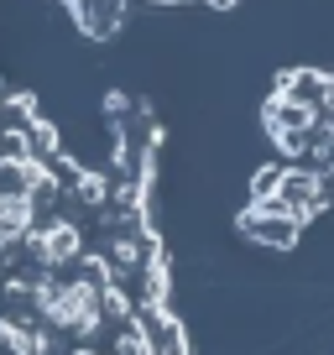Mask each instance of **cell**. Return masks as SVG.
Wrapping results in <instances>:
<instances>
[{
  "instance_id": "cell-2",
  "label": "cell",
  "mask_w": 334,
  "mask_h": 355,
  "mask_svg": "<svg viewBox=\"0 0 334 355\" xmlns=\"http://www.w3.org/2000/svg\"><path fill=\"white\" fill-rule=\"evenodd\" d=\"M319 178L313 173H282L277 178V193L272 199H261V204H277L282 214H292V220H303V214H313L319 209Z\"/></svg>"
},
{
  "instance_id": "cell-4",
  "label": "cell",
  "mask_w": 334,
  "mask_h": 355,
  "mask_svg": "<svg viewBox=\"0 0 334 355\" xmlns=\"http://www.w3.org/2000/svg\"><path fill=\"white\" fill-rule=\"evenodd\" d=\"M32 220H37V199L32 193H16V189H6L0 193V251L11 241H21V235H32Z\"/></svg>"
},
{
  "instance_id": "cell-8",
  "label": "cell",
  "mask_w": 334,
  "mask_h": 355,
  "mask_svg": "<svg viewBox=\"0 0 334 355\" xmlns=\"http://www.w3.org/2000/svg\"><path fill=\"white\" fill-rule=\"evenodd\" d=\"M73 355H100V350H73Z\"/></svg>"
},
{
  "instance_id": "cell-7",
  "label": "cell",
  "mask_w": 334,
  "mask_h": 355,
  "mask_svg": "<svg viewBox=\"0 0 334 355\" xmlns=\"http://www.w3.org/2000/svg\"><path fill=\"white\" fill-rule=\"evenodd\" d=\"M209 6H220V11H225V6H235V0H209Z\"/></svg>"
},
{
  "instance_id": "cell-5",
  "label": "cell",
  "mask_w": 334,
  "mask_h": 355,
  "mask_svg": "<svg viewBox=\"0 0 334 355\" xmlns=\"http://www.w3.org/2000/svg\"><path fill=\"white\" fill-rule=\"evenodd\" d=\"M32 256L42 266H58V261H73L78 256V230L73 225H47V230H32Z\"/></svg>"
},
{
  "instance_id": "cell-6",
  "label": "cell",
  "mask_w": 334,
  "mask_h": 355,
  "mask_svg": "<svg viewBox=\"0 0 334 355\" xmlns=\"http://www.w3.org/2000/svg\"><path fill=\"white\" fill-rule=\"evenodd\" d=\"M277 167H261V173H256V199H267V193H277Z\"/></svg>"
},
{
  "instance_id": "cell-3",
  "label": "cell",
  "mask_w": 334,
  "mask_h": 355,
  "mask_svg": "<svg viewBox=\"0 0 334 355\" xmlns=\"http://www.w3.org/2000/svg\"><path fill=\"white\" fill-rule=\"evenodd\" d=\"M240 230L256 235V241H272V245H292V241H298V220L282 214L277 204H256V209L240 220Z\"/></svg>"
},
{
  "instance_id": "cell-1",
  "label": "cell",
  "mask_w": 334,
  "mask_h": 355,
  "mask_svg": "<svg viewBox=\"0 0 334 355\" xmlns=\"http://www.w3.org/2000/svg\"><path fill=\"white\" fill-rule=\"evenodd\" d=\"M42 313L58 329L94 334L100 329V288L94 282H53V293L42 298Z\"/></svg>"
}]
</instances>
